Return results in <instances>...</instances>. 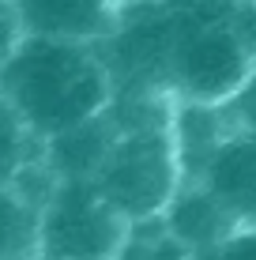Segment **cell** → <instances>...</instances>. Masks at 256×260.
Masks as SVG:
<instances>
[{"label":"cell","instance_id":"5","mask_svg":"<svg viewBox=\"0 0 256 260\" xmlns=\"http://www.w3.org/2000/svg\"><path fill=\"white\" fill-rule=\"evenodd\" d=\"M196 181L226 204L237 226H256V128L230 132Z\"/></svg>","mask_w":256,"mask_h":260},{"label":"cell","instance_id":"2","mask_svg":"<svg viewBox=\"0 0 256 260\" xmlns=\"http://www.w3.org/2000/svg\"><path fill=\"white\" fill-rule=\"evenodd\" d=\"M94 192L128 222L158 219L181 185V166L173 151L170 121L117 132L91 177Z\"/></svg>","mask_w":256,"mask_h":260},{"label":"cell","instance_id":"9","mask_svg":"<svg viewBox=\"0 0 256 260\" xmlns=\"http://www.w3.org/2000/svg\"><path fill=\"white\" fill-rule=\"evenodd\" d=\"M42 151V140L30 136V128L12 113V106L0 98V185L12 181V174L26 158H34Z\"/></svg>","mask_w":256,"mask_h":260},{"label":"cell","instance_id":"8","mask_svg":"<svg viewBox=\"0 0 256 260\" xmlns=\"http://www.w3.org/2000/svg\"><path fill=\"white\" fill-rule=\"evenodd\" d=\"M0 260H38V208L0 185Z\"/></svg>","mask_w":256,"mask_h":260},{"label":"cell","instance_id":"4","mask_svg":"<svg viewBox=\"0 0 256 260\" xmlns=\"http://www.w3.org/2000/svg\"><path fill=\"white\" fill-rule=\"evenodd\" d=\"M12 8L23 38L102 46L121 23V8L113 0H12Z\"/></svg>","mask_w":256,"mask_h":260},{"label":"cell","instance_id":"12","mask_svg":"<svg viewBox=\"0 0 256 260\" xmlns=\"http://www.w3.org/2000/svg\"><path fill=\"white\" fill-rule=\"evenodd\" d=\"M23 42V26H19V15H15L12 0H0V64L15 53V46Z\"/></svg>","mask_w":256,"mask_h":260},{"label":"cell","instance_id":"10","mask_svg":"<svg viewBox=\"0 0 256 260\" xmlns=\"http://www.w3.org/2000/svg\"><path fill=\"white\" fill-rule=\"evenodd\" d=\"M218 110H223V117H226V124H230V132L256 128V64L249 68V76H245L241 83H237L234 91L218 102Z\"/></svg>","mask_w":256,"mask_h":260},{"label":"cell","instance_id":"6","mask_svg":"<svg viewBox=\"0 0 256 260\" xmlns=\"http://www.w3.org/2000/svg\"><path fill=\"white\" fill-rule=\"evenodd\" d=\"M158 219H162L166 234L189 249V256L215 249L237 230V219L226 211V204L215 192H207L200 181H181Z\"/></svg>","mask_w":256,"mask_h":260},{"label":"cell","instance_id":"1","mask_svg":"<svg viewBox=\"0 0 256 260\" xmlns=\"http://www.w3.org/2000/svg\"><path fill=\"white\" fill-rule=\"evenodd\" d=\"M0 98L30 136L46 143L79 121L98 117L113 98V76L98 46L23 38L0 64Z\"/></svg>","mask_w":256,"mask_h":260},{"label":"cell","instance_id":"7","mask_svg":"<svg viewBox=\"0 0 256 260\" xmlns=\"http://www.w3.org/2000/svg\"><path fill=\"white\" fill-rule=\"evenodd\" d=\"M113 136H117V124H113V117L102 110L98 117L79 121L72 128L49 136L42 143V155H46V162L53 166V174H57L60 181H68V177L91 181L98 162L105 158V151H109Z\"/></svg>","mask_w":256,"mask_h":260},{"label":"cell","instance_id":"3","mask_svg":"<svg viewBox=\"0 0 256 260\" xmlns=\"http://www.w3.org/2000/svg\"><path fill=\"white\" fill-rule=\"evenodd\" d=\"M132 222L91 181H57L38 211V260H117Z\"/></svg>","mask_w":256,"mask_h":260},{"label":"cell","instance_id":"11","mask_svg":"<svg viewBox=\"0 0 256 260\" xmlns=\"http://www.w3.org/2000/svg\"><path fill=\"white\" fill-rule=\"evenodd\" d=\"M189 260H256V226H237L226 241L204 253H192Z\"/></svg>","mask_w":256,"mask_h":260}]
</instances>
